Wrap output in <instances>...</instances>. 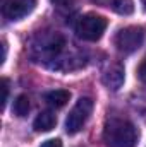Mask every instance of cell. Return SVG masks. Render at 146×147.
<instances>
[{
  "mask_svg": "<svg viewBox=\"0 0 146 147\" xmlns=\"http://www.w3.org/2000/svg\"><path fill=\"white\" fill-rule=\"evenodd\" d=\"M138 128L124 118H112L103 130V142L107 147H134L138 142Z\"/></svg>",
  "mask_w": 146,
  "mask_h": 147,
  "instance_id": "1",
  "label": "cell"
},
{
  "mask_svg": "<svg viewBox=\"0 0 146 147\" xmlns=\"http://www.w3.org/2000/svg\"><path fill=\"white\" fill-rule=\"evenodd\" d=\"M65 48V39L57 31L50 33H40L33 41V55L38 62L50 63V67H55V62H59L62 51Z\"/></svg>",
  "mask_w": 146,
  "mask_h": 147,
  "instance_id": "2",
  "label": "cell"
},
{
  "mask_svg": "<svg viewBox=\"0 0 146 147\" xmlns=\"http://www.w3.org/2000/svg\"><path fill=\"white\" fill-rule=\"evenodd\" d=\"M108 22L103 16L98 14H86L81 16L76 22V34L77 38L84 39V41H98L103 36L105 29H107Z\"/></svg>",
  "mask_w": 146,
  "mask_h": 147,
  "instance_id": "3",
  "label": "cell"
},
{
  "mask_svg": "<svg viewBox=\"0 0 146 147\" xmlns=\"http://www.w3.org/2000/svg\"><path fill=\"white\" fill-rule=\"evenodd\" d=\"M95 108V103L91 98L84 96V98H79L77 103L72 106V110L69 111L67 115V120H65V132L67 134H77L88 121L91 111Z\"/></svg>",
  "mask_w": 146,
  "mask_h": 147,
  "instance_id": "4",
  "label": "cell"
},
{
  "mask_svg": "<svg viewBox=\"0 0 146 147\" xmlns=\"http://www.w3.org/2000/svg\"><path fill=\"white\" fill-rule=\"evenodd\" d=\"M145 36H146V31L145 28L141 26H127L124 29H120L117 34H115V46L120 53L124 55H129L132 51H136L143 41H145Z\"/></svg>",
  "mask_w": 146,
  "mask_h": 147,
  "instance_id": "5",
  "label": "cell"
},
{
  "mask_svg": "<svg viewBox=\"0 0 146 147\" xmlns=\"http://www.w3.org/2000/svg\"><path fill=\"white\" fill-rule=\"evenodd\" d=\"M36 0H3L2 14L9 21H19L33 12Z\"/></svg>",
  "mask_w": 146,
  "mask_h": 147,
  "instance_id": "6",
  "label": "cell"
},
{
  "mask_svg": "<svg viewBox=\"0 0 146 147\" xmlns=\"http://www.w3.org/2000/svg\"><path fill=\"white\" fill-rule=\"evenodd\" d=\"M124 79H126V74H124V67H122L120 63H113V65H110L108 69L103 72V77H102L103 84L108 87L110 91H117V89H120L122 84H124Z\"/></svg>",
  "mask_w": 146,
  "mask_h": 147,
  "instance_id": "7",
  "label": "cell"
},
{
  "mask_svg": "<svg viewBox=\"0 0 146 147\" xmlns=\"http://www.w3.org/2000/svg\"><path fill=\"white\" fill-rule=\"evenodd\" d=\"M69 98H71V92L69 91H64V89H55V91H50L45 94V101L48 106L59 110V108H64L67 103H69Z\"/></svg>",
  "mask_w": 146,
  "mask_h": 147,
  "instance_id": "8",
  "label": "cell"
},
{
  "mask_svg": "<svg viewBox=\"0 0 146 147\" xmlns=\"http://www.w3.org/2000/svg\"><path fill=\"white\" fill-rule=\"evenodd\" d=\"M55 125H57V116L52 111H41L35 118V123H33L36 132H50Z\"/></svg>",
  "mask_w": 146,
  "mask_h": 147,
  "instance_id": "9",
  "label": "cell"
},
{
  "mask_svg": "<svg viewBox=\"0 0 146 147\" xmlns=\"http://www.w3.org/2000/svg\"><path fill=\"white\" fill-rule=\"evenodd\" d=\"M112 9L120 16H131L134 12L132 0H112Z\"/></svg>",
  "mask_w": 146,
  "mask_h": 147,
  "instance_id": "10",
  "label": "cell"
},
{
  "mask_svg": "<svg viewBox=\"0 0 146 147\" xmlns=\"http://www.w3.org/2000/svg\"><path fill=\"white\" fill-rule=\"evenodd\" d=\"M14 113L17 116H26L29 113V98L26 94H21L14 101Z\"/></svg>",
  "mask_w": 146,
  "mask_h": 147,
  "instance_id": "11",
  "label": "cell"
},
{
  "mask_svg": "<svg viewBox=\"0 0 146 147\" xmlns=\"http://www.w3.org/2000/svg\"><path fill=\"white\" fill-rule=\"evenodd\" d=\"M2 92H3V96H2V106L5 108L7 101H9V80L7 79H2Z\"/></svg>",
  "mask_w": 146,
  "mask_h": 147,
  "instance_id": "12",
  "label": "cell"
},
{
  "mask_svg": "<svg viewBox=\"0 0 146 147\" xmlns=\"http://www.w3.org/2000/svg\"><path fill=\"white\" fill-rule=\"evenodd\" d=\"M138 77L146 84V57L143 58V62H141L139 67H138Z\"/></svg>",
  "mask_w": 146,
  "mask_h": 147,
  "instance_id": "13",
  "label": "cell"
},
{
  "mask_svg": "<svg viewBox=\"0 0 146 147\" xmlns=\"http://www.w3.org/2000/svg\"><path fill=\"white\" fill-rule=\"evenodd\" d=\"M40 147H62V142L59 139H50V140H45Z\"/></svg>",
  "mask_w": 146,
  "mask_h": 147,
  "instance_id": "14",
  "label": "cell"
},
{
  "mask_svg": "<svg viewBox=\"0 0 146 147\" xmlns=\"http://www.w3.org/2000/svg\"><path fill=\"white\" fill-rule=\"evenodd\" d=\"M53 5H57V7H67V5H71L74 0H50Z\"/></svg>",
  "mask_w": 146,
  "mask_h": 147,
  "instance_id": "15",
  "label": "cell"
},
{
  "mask_svg": "<svg viewBox=\"0 0 146 147\" xmlns=\"http://www.w3.org/2000/svg\"><path fill=\"white\" fill-rule=\"evenodd\" d=\"M141 2H143V5H145V9H146V0H141Z\"/></svg>",
  "mask_w": 146,
  "mask_h": 147,
  "instance_id": "16",
  "label": "cell"
}]
</instances>
